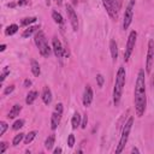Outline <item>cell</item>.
Listing matches in <instances>:
<instances>
[{
    "instance_id": "6da1fadb",
    "label": "cell",
    "mask_w": 154,
    "mask_h": 154,
    "mask_svg": "<svg viewBox=\"0 0 154 154\" xmlns=\"http://www.w3.org/2000/svg\"><path fill=\"white\" fill-rule=\"evenodd\" d=\"M134 102H135V111L137 117H142L146 106H147V96H146V81H144V70H140L135 84V93H134Z\"/></svg>"
},
{
    "instance_id": "7a4b0ae2",
    "label": "cell",
    "mask_w": 154,
    "mask_h": 154,
    "mask_svg": "<svg viewBox=\"0 0 154 154\" xmlns=\"http://www.w3.org/2000/svg\"><path fill=\"white\" fill-rule=\"evenodd\" d=\"M125 69L123 66H120L117 71L116 75V82H114V87H113V103L114 106H118L123 95V89L125 85Z\"/></svg>"
},
{
    "instance_id": "3957f363",
    "label": "cell",
    "mask_w": 154,
    "mask_h": 154,
    "mask_svg": "<svg viewBox=\"0 0 154 154\" xmlns=\"http://www.w3.org/2000/svg\"><path fill=\"white\" fill-rule=\"evenodd\" d=\"M34 41H35V45H36V47L38 48V52L41 53V55H43V57H46V58L51 55V52H52L53 48L49 47V45H48V42H47V38H46L43 31L38 30V31L35 34V36H34Z\"/></svg>"
},
{
    "instance_id": "277c9868",
    "label": "cell",
    "mask_w": 154,
    "mask_h": 154,
    "mask_svg": "<svg viewBox=\"0 0 154 154\" xmlns=\"http://www.w3.org/2000/svg\"><path fill=\"white\" fill-rule=\"evenodd\" d=\"M132 123H134V117H130L126 123L124 124V128H123V131H122V136H120V140H119V143L116 148V153H122L123 148L125 147L126 142H128V138H129V135H130V131H131V128H132Z\"/></svg>"
},
{
    "instance_id": "5b68a950",
    "label": "cell",
    "mask_w": 154,
    "mask_h": 154,
    "mask_svg": "<svg viewBox=\"0 0 154 154\" xmlns=\"http://www.w3.org/2000/svg\"><path fill=\"white\" fill-rule=\"evenodd\" d=\"M136 38H137V32L135 30H131L129 36H128V41H126V47H125V52H124V60L128 61L132 54V51L135 48V43H136Z\"/></svg>"
},
{
    "instance_id": "8992f818",
    "label": "cell",
    "mask_w": 154,
    "mask_h": 154,
    "mask_svg": "<svg viewBox=\"0 0 154 154\" xmlns=\"http://www.w3.org/2000/svg\"><path fill=\"white\" fill-rule=\"evenodd\" d=\"M134 5H135V0H130V2L128 4L125 12H124V19H123V29L126 30L131 22H132V17H134Z\"/></svg>"
},
{
    "instance_id": "52a82bcc",
    "label": "cell",
    "mask_w": 154,
    "mask_h": 154,
    "mask_svg": "<svg viewBox=\"0 0 154 154\" xmlns=\"http://www.w3.org/2000/svg\"><path fill=\"white\" fill-rule=\"evenodd\" d=\"M102 4L108 13V16L112 18V19H117L118 17V5L116 4L114 0H102Z\"/></svg>"
},
{
    "instance_id": "ba28073f",
    "label": "cell",
    "mask_w": 154,
    "mask_h": 154,
    "mask_svg": "<svg viewBox=\"0 0 154 154\" xmlns=\"http://www.w3.org/2000/svg\"><path fill=\"white\" fill-rule=\"evenodd\" d=\"M153 64H154V41L149 40L148 51H147V60H146V72H150Z\"/></svg>"
},
{
    "instance_id": "9c48e42d",
    "label": "cell",
    "mask_w": 154,
    "mask_h": 154,
    "mask_svg": "<svg viewBox=\"0 0 154 154\" xmlns=\"http://www.w3.org/2000/svg\"><path fill=\"white\" fill-rule=\"evenodd\" d=\"M66 12H67V17L70 19V23H71V26L75 31L78 30V19H77V14L73 10V7L70 5V4H66Z\"/></svg>"
},
{
    "instance_id": "30bf717a",
    "label": "cell",
    "mask_w": 154,
    "mask_h": 154,
    "mask_svg": "<svg viewBox=\"0 0 154 154\" xmlns=\"http://www.w3.org/2000/svg\"><path fill=\"white\" fill-rule=\"evenodd\" d=\"M52 45H53V52H54L55 57L59 58V59L63 58V55H64V47H63L61 42L57 37H54L52 40Z\"/></svg>"
},
{
    "instance_id": "8fae6325",
    "label": "cell",
    "mask_w": 154,
    "mask_h": 154,
    "mask_svg": "<svg viewBox=\"0 0 154 154\" xmlns=\"http://www.w3.org/2000/svg\"><path fill=\"white\" fill-rule=\"evenodd\" d=\"M91 101H93V89L90 85H85L84 93H83V105L85 107H88V106H90Z\"/></svg>"
},
{
    "instance_id": "7c38bea8",
    "label": "cell",
    "mask_w": 154,
    "mask_h": 154,
    "mask_svg": "<svg viewBox=\"0 0 154 154\" xmlns=\"http://www.w3.org/2000/svg\"><path fill=\"white\" fill-rule=\"evenodd\" d=\"M41 97H42V101H43L46 105H49V103L52 102V91H51V89H49L48 87H45V88H43Z\"/></svg>"
},
{
    "instance_id": "4fadbf2b",
    "label": "cell",
    "mask_w": 154,
    "mask_h": 154,
    "mask_svg": "<svg viewBox=\"0 0 154 154\" xmlns=\"http://www.w3.org/2000/svg\"><path fill=\"white\" fill-rule=\"evenodd\" d=\"M60 118H61V114L58 113V112H53L52 113V117H51V129L52 130H55L60 123Z\"/></svg>"
},
{
    "instance_id": "5bb4252c",
    "label": "cell",
    "mask_w": 154,
    "mask_h": 154,
    "mask_svg": "<svg viewBox=\"0 0 154 154\" xmlns=\"http://www.w3.org/2000/svg\"><path fill=\"white\" fill-rule=\"evenodd\" d=\"M109 51H111V55H112V60L116 61L117 58H118V45L117 42L112 38L109 41Z\"/></svg>"
},
{
    "instance_id": "9a60e30c",
    "label": "cell",
    "mask_w": 154,
    "mask_h": 154,
    "mask_svg": "<svg viewBox=\"0 0 154 154\" xmlns=\"http://www.w3.org/2000/svg\"><path fill=\"white\" fill-rule=\"evenodd\" d=\"M22 111V106L20 105H18V103H16V105H13L12 106V108L10 109V112H8V118L10 119H13V118H16L18 114H19V112Z\"/></svg>"
},
{
    "instance_id": "2e32d148",
    "label": "cell",
    "mask_w": 154,
    "mask_h": 154,
    "mask_svg": "<svg viewBox=\"0 0 154 154\" xmlns=\"http://www.w3.org/2000/svg\"><path fill=\"white\" fill-rule=\"evenodd\" d=\"M38 29H40V25H32V26H28L24 31H23V34H22V37H29V36H31L34 32H37L38 31Z\"/></svg>"
},
{
    "instance_id": "e0dca14e",
    "label": "cell",
    "mask_w": 154,
    "mask_h": 154,
    "mask_svg": "<svg viewBox=\"0 0 154 154\" xmlns=\"http://www.w3.org/2000/svg\"><path fill=\"white\" fill-rule=\"evenodd\" d=\"M82 120H81V114L78 112H75L73 116H72V119H71V125H72V129L76 130L79 125H81Z\"/></svg>"
},
{
    "instance_id": "ac0fdd59",
    "label": "cell",
    "mask_w": 154,
    "mask_h": 154,
    "mask_svg": "<svg viewBox=\"0 0 154 154\" xmlns=\"http://www.w3.org/2000/svg\"><path fill=\"white\" fill-rule=\"evenodd\" d=\"M30 64H31V72H32V75H34L35 77H38V76H40V73H41L40 64H38L35 59H32V60L30 61Z\"/></svg>"
},
{
    "instance_id": "d6986e66",
    "label": "cell",
    "mask_w": 154,
    "mask_h": 154,
    "mask_svg": "<svg viewBox=\"0 0 154 154\" xmlns=\"http://www.w3.org/2000/svg\"><path fill=\"white\" fill-rule=\"evenodd\" d=\"M37 95H38V94H37L36 90H31V91H29L28 95H26V99H25L26 105H32L34 101L37 99Z\"/></svg>"
},
{
    "instance_id": "ffe728a7",
    "label": "cell",
    "mask_w": 154,
    "mask_h": 154,
    "mask_svg": "<svg viewBox=\"0 0 154 154\" xmlns=\"http://www.w3.org/2000/svg\"><path fill=\"white\" fill-rule=\"evenodd\" d=\"M54 142H55V136H54V135L48 136V137L46 138V141H45V147H46V149H47V150H51V149L53 148V146H54Z\"/></svg>"
},
{
    "instance_id": "44dd1931",
    "label": "cell",
    "mask_w": 154,
    "mask_h": 154,
    "mask_svg": "<svg viewBox=\"0 0 154 154\" xmlns=\"http://www.w3.org/2000/svg\"><path fill=\"white\" fill-rule=\"evenodd\" d=\"M52 18H53V19H54V22H55L57 24H59V25H61V24L64 23L63 16H61L59 12H57V11H53V12H52Z\"/></svg>"
},
{
    "instance_id": "7402d4cb",
    "label": "cell",
    "mask_w": 154,
    "mask_h": 154,
    "mask_svg": "<svg viewBox=\"0 0 154 154\" xmlns=\"http://www.w3.org/2000/svg\"><path fill=\"white\" fill-rule=\"evenodd\" d=\"M36 135H37L36 131H30L29 134H26L25 137H24V143H25V144H29L30 142H32V140L36 137Z\"/></svg>"
},
{
    "instance_id": "603a6c76",
    "label": "cell",
    "mask_w": 154,
    "mask_h": 154,
    "mask_svg": "<svg viewBox=\"0 0 154 154\" xmlns=\"http://www.w3.org/2000/svg\"><path fill=\"white\" fill-rule=\"evenodd\" d=\"M17 31H18V25H17V24H11V25H8V26L6 28L5 34H6V35H13V34H16Z\"/></svg>"
},
{
    "instance_id": "cb8c5ba5",
    "label": "cell",
    "mask_w": 154,
    "mask_h": 154,
    "mask_svg": "<svg viewBox=\"0 0 154 154\" xmlns=\"http://www.w3.org/2000/svg\"><path fill=\"white\" fill-rule=\"evenodd\" d=\"M36 17H28V18H23L22 19V22H20V24L23 25V26H26V25H29V24H31V23H34V22H36Z\"/></svg>"
},
{
    "instance_id": "d4e9b609",
    "label": "cell",
    "mask_w": 154,
    "mask_h": 154,
    "mask_svg": "<svg viewBox=\"0 0 154 154\" xmlns=\"http://www.w3.org/2000/svg\"><path fill=\"white\" fill-rule=\"evenodd\" d=\"M23 138H24V134L20 132V134H18V135H16V136L13 137V140H12V144H13V146H18Z\"/></svg>"
},
{
    "instance_id": "484cf974",
    "label": "cell",
    "mask_w": 154,
    "mask_h": 154,
    "mask_svg": "<svg viewBox=\"0 0 154 154\" xmlns=\"http://www.w3.org/2000/svg\"><path fill=\"white\" fill-rule=\"evenodd\" d=\"M23 125H24V120H23V119H17V120L13 123L12 129H13V130H19L20 128H23Z\"/></svg>"
},
{
    "instance_id": "4316f807",
    "label": "cell",
    "mask_w": 154,
    "mask_h": 154,
    "mask_svg": "<svg viewBox=\"0 0 154 154\" xmlns=\"http://www.w3.org/2000/svg\"><path fill=\"white\" fill-rule=\"evenodd\" d=\"M8 73H10V67H8V66L4 67L2 72H1V76H0V82H1V83L5 81V78H6V76H7Z\"/></svg>"
},
{
    "instance_id": "83f0119b",
    "label": "cell",
    "mask_w": 154,
    "mask_h": 154,
    "mask_svg": "<svg viewBox=\"0 0 154 154\" xmlns=\"http://www.w3.org/2000/svg\"><path fill=\"white\" fill-rule=\"evenodd\" d=\"M96 82H97V85L101 88L102 85H103V82H105V78H103V76L101 75V73H97L96 75Z\"/></svg>"
},
{
    "instance_id": "f1b7e54d",
    "label": "cell",
    "mask_w": 154,
    "mask_h": 154,
    "mask_svg": "<svg viewBox=\"0 0 154 154\" xmlns=\"http://www.w3.org/2000/svg\"><path fill=\"white\" fill-rule=\"evenodd\" d=\"M8 125L5 123V122H0V136H2L5 134V131L7 130Z\"/></svg>"
},
{
    "instance_id": "f546056e",
    "label": "cell",
    "mask_w": 154,
    "mask_h": 154,
    "mask_svg": "<svg viewBox=\"0 0 154 154\" xmlns=\"http://www.w3.org/2000/svg\"><path fill=\"white\" fill-rule=\"evenodd\" d=\"M73 144H75V136H73V134H70L69 137H67V146L70 148H72Z\"/></svg>"
},
{
    "instance_id": "4dcf8cb0",
    "label": "cell",
    "mask_w": 154,
    "mask_h": 154,
    "mask_svg": "<svg viewBox=\"0 0 154 154\" xmlns=\"http://www.w3.org/2000/svg\"><path fill=\"white\" fill-rule=\"evenodd\" d=\"M87 124H88V117H87V114H84L83 116V120L81 123V128L82 129H85L87 128Z\"/></svg>"
},
{
    "instance_id": "1f68e13d",
    "label": "cell",
    "mask_w": 154,
    "mask_h": 154,
    "mask_svg": "<svg viewBox=\"0 0 154 154\" xmlns=\"http://www.w3.org/2000/svg\"><path fill=\"white\" fill-rule=\"evenodd\" d=\"M7 147H8V144H7L6 142H1V143H0V154L5 153V150L7 149Z\"/></svg>"
},
{
    "instance_id": "d6a6232c",
    "label": "cell",
    "mask_w": 154,
    "mask_h": 154,
    "mask_svg": "<svg viewBox=\"0 0 154 154\" xmlns=\"http://www.w3.org/2000/svg\"><path fill=\"white\" fill-rule=\"evenodd\" d=\"M13 90H14V85H8V87L4 90V94H5V95H8V94H11Z\"/></svg>"
},
{
    "instance_id": "836d02e7",
    "label": "cell",
    "mask_w": 154,
    "mask_h": 154,
    "mask_svg": "<svg viewBox=\"0 0 154 154\" xmlns=\"http://www.w3.org/2000/svg\"><path fill=\"white\" fill-rule=\"evenodd\" d=\"M55 112L63 114V103H57V106H55Z\"/></svg>"
},
{
    "instance_id": "e575fe53",
    "label": "cell",
    "mask_w": 154,
    "mask_h": 154,
    "mask_svg": "<svg viewBox=\"0 0 154 154\" xmlns=\"http://www.w3.org/2000/svg\"><path fill=\"white\" fill-rule=\"evenodd\" d=\"M29 0H18V6H23V5H26Z\"/></svg>"
},
{
    "instance_id": "d590c367",
    "label": "cell",
    "mask_w": 154,
    "mask_h": 154,
    "mask_svg": "<svg viewBox=\"0 0 154 154\" xmlns=\"http://www.w3.org/2000/svg\"><path fill=\"white\" fill-rule=\"evenodd\" d=\"M30 85H31V81H30V79H25V81H24V87L28 88V87H30Z\"/></svg>"
},
{
    "instance_id": "8d00e7d4",
    "label": "cell",
    "mask_w": 154,
    "mask_h": 154,
    "mask_svg": "<svg viewBox=\"0 0 154 154\" xmlns=\"http://www.w3.org/2000/svg\"><path fill=\"white\" fill-rule=\"evenodd\" d=\"M61 153V148H55L54 149V154H60Z\"/></svg>"
},
{
    "instance_id": "74e56055",
    "label": "cell",
    "mask_w": 154,
    "mask_h": 154,
    "mask_svg": "<svg viewBox=\"0 0 154 154\" xmlns=\"http://www.w3.org/2000/svg\"><path fill=\"white\" fill-rule=\"evenodd\" d=\"M5 49H6V45H1V46H0V51L4 52Z\"/></svg>"
},
{
    "instance_id": "f35d334b",
    "label": "cell",
    "mask_w": 154,
    "mask_h": 154,
    "mask_svg": "<svg viewBox=\"0 0 154 154\" xmlns=\"http://www.w3.org/2000/svg\"><path fill=\"white\" fill-rule=\"evenodd\" d=\"M131 152H132V153H138L140 150H138L137 148H132V150H131Z\"/></svg>"
},
{
    "instance_id": "ab89813d",
    "label": "cell",
    "mask_w": 154,
    "mask_h": 154,
    "mask_svg": "<svg viewBox=\"0 0 154 154\" xmlns=\"http://www.w3.org/2000/svg\"><path fill=\"white\" fill-rule=\"evenodd\" d=\"M71 1H72L73 5H77V2H78V0H71Z\"/></svg>"
},
{
    "instance_id": "60d3db41",
    "label": "cell",
    "mask_w": 154,
    "mask_h": 154,
    "mask_svg": "<svg viewBox=\"0 0 154 154\" xmlns=\"http://www.w3.org/2000/svg\"><path fill=\"white\" fill-rule=\"evenodd\" d=\"M55 1H57L58 5H61V2H63V0H55Z\"/></svg>"
},
{
    "instance_id": "b9f144b4",
    "label": "cell",
    "mask_w": 154,
    "mask_h": 154,
    "mask_svg": "<svg viewBox=\"0 0 154 154\" xmlns=\"http://www.w3.org/2000/svg\"><path fill=\"white\" fill-rule=\"evenodd\" d=\"M14 6V4L13 2H11V4H8V7H13Z\"/></svg>"
}]
</instances>
